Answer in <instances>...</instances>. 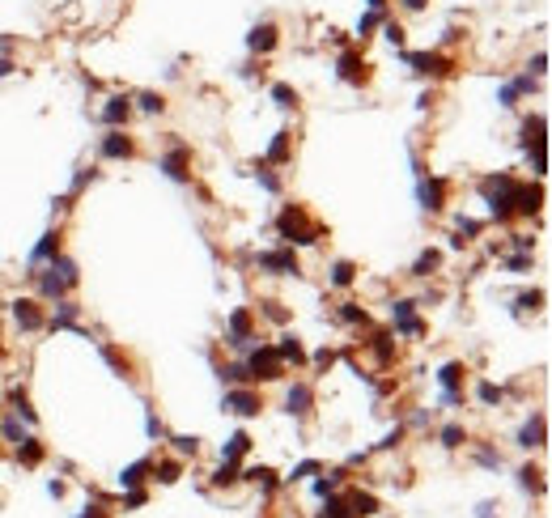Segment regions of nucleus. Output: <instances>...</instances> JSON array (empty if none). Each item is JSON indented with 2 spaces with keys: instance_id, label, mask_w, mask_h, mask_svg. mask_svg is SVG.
I'll list each match as a JSON object with an SVG mask.
<instances>
[{
  "instance_id": "nucleus-31",
  "label": "nucleus",
  "mask_w": 552,
  "mask_h": 518,
  "mask_svg": "<svg viewBox=\"0 0 552 518\" xmlns=\"http://www.w3.org/2000/svg\"><path fill=\"white\" fill-rule=\"evenodd\" d=\"M272 98H276V106H285V111H293V106H298V89H289L285 81H276V85H272Z\"/></svg>"
},
{
  "instance_id": "nucleus-62",
  "label": "nucleus",
  "mask_w": 552,
  "mask_h": 518,
  "mask_svg": "<svg viewBox=\"0 0 552 518\" xmlns=\"http://www.w3.org/2000/svg\"><path fill=\"white\" fill-rule=\"evenodd\" d=\"M81 518H106V514H102V510H85Z\"/></svg>"
},
{
  "instance_id": "nucleus-43",
  "label": "nucleus",
  "mask_w": 552,
  "mask_h": 518,
  "mask_svg": "<svg viewBox=\"0 0 552 518\" xmlns=\"http://www.w3.org/2000/svg\"><path fill=\"white\" fill-rule=\"evenodd\" d=\"M221 378H225V383H247V378H251V370H247V366H225V370H221Z\"/></svg>"
},
{
  "instance_id": "nucleus-16",
  "label": "nucleus",
  "mask_w": 552,
  "mask_h": 518,
  "mask_svg": "<svg viewBox=\"0 0 552 518\" xmlns=\"http://www.w3.org/2000/svg\"><path fill=\"white\" fill-rule=\"evenodd\" d=\"M544 442H548V421H544V412H536V417L523 425L519 446H527V451H531V446H544Z\"/></svg>"
},
{
  "instance_id": "nucleus-39",
  "label": "nucleus",
  "mask_w": 552,
  "mask_h": 518,
  "mask_svg": "<svg viewBox=\"0 0 552 518\" xmlns=\"http://www.w3.org/2000/svg\"><path fill=\"white\" fill-rule=\"evenodd\" d=\"M383 34H387L391 47H404V26L400 21H383Z\"/></svg>"
},
{
  "instance_id": "nucleus-42",
  "label": "nucleus",
  "mask_w": 552,
  "mask_h": 518,
  "mask_svg": "<svg viewBox=\"0 0 552 518\" xmlns=\"http://www.w3.org/2000/svg\"><path fill=\"white\" fill-rule=\"evenodd\" d=\"M323 518H353V514H349V506H344L340 497H327V506H323Z\"/></svg>"
},
{
  "instance_id": "nucleus-34",
  "label": "nucleus",
  "mask_w": 552,
  "mask_h": 518,
  "mask_svg": "<svg viewBox=\"0 0 552 518\" xmlns=\"http://www.w3.org/2000/svg\"><path fill=\"white\" fill-rule=\"evenodd\" d=\"M247 480L264 485V493H272V489H276V472H272V468H251V472H247Z\"/></svg>"
},
{
  "instance_id": "nucleus-23",
  "label": "nucleus",
  "mask_w": 552,
  "mask_h": 518,
  "mask_svg": "<svg viewBox=\"0 0 552 518\" xmlns=\"http://www.w3.org/2000/svg\"><path fill=\"white\" fill-rule=\"evenodd\" d=\"M281 361H293V366H306V349L298 344V336H281V344H272Z\"/></svg>"
},
{
  "instance_id": "nucleus-4",
  "label": "nucleus",
  "mask_w": 552,
  "mask_h": 518,
  "mask_svg": "<svg viewBox=\"0 0 552 518\" xmlns=\"http://www.w3.org/2000/svg\"><path fill=\"white\" fill-rule=\"evenodd\" d=\"M38 285H43V293H47V298H64V293L77 285V264H72V259H64V255H55V259H51V268H47V272H38Z\"/></svg>"
},
{
  "instance_id": "nucleus-46",
  "label": "nucleus",
  "mask_w": 552,
  "mask_h": 518,
  "mask_svg": "<svg viewBox=\"0 0 552 518\" xmlns=\"http://www.w3.org/2000/svg\"><path fill=\"white\" fill-rule=\"evenodd\" d=\"M179 472H183L179 463H162V468H157V480H162V485H174V480H179Z\"/></svg>"
},
{
  "instance_id": "nucleus-8",
  "label": "nucleus",
  "mask_w": 552,
  "mask_h": 518,
  "mask_svg": "<svg viewBox=\"0 0 552 518\" xmlns=\"http://www.w3.org/2000/svg\"><path fill=\"white\" fill-rule=\"evenodd\" d=\"M13 323H17L21 332H38V327H47L38 302H30V298H17V302H13Z\"/></svg>"
},
{
  "instance_id": "nucleus-29",
  "label": "nucleus",
  "mask_w": 552,
  "mask_h": 518,
  "mask_svg": "<svg viewBox=\"0 0 552 518\" xmlns=\"http://www.w3.org/2000/svg\"><path fill=\"white\" fill-rule=\"evenodd\" d=\"M438 264H442V255H438V251H421V255H417V264H412V276H429V272H438Z\"/></svg>"
},
{
  "instance_id": "nucleus-36",
  "label": "nucleus",
  "mask_w": 552,
  "mask_h": 518,
  "mask_svg": "<svg viewBox=\"0 0 552 518\" xmlns=\"http://www.w3.org/2000/svg\"><path fill=\"white\" fill-rule=\"evenodd\" d=\"M340 480H344V472H332V476H323V480H315V493H319V497H332V493L340 489Z\"/></svg>"
},
{
  "instance_id": "nucleus-61",
  "label": "nucleus",
  "mask_w": 552,
  "mask_h": 518,
  "mask_svg": "<svg viewBox=\"0 0 552 518\" xmlns=\"http://www.w3.org/2000/svg\"><path fill=\"white\" fill-rule=\"evenodd\" d=\"M425 4H429V0H404V9H412V13H417V9H425Z\"/></svg>"
},
{
  "instance_id": "nucleus-22",
  "label": "nucleus",
  "mask_w": 552,
  "mask_h": 518,
  "mask_svg": "<svg viewBox=\"0 0 552 518\" xmlns=\"http://www.w3.org/2000/svg\"><path fill=\"white\" fill-rule=\"evenodd\" d=\"M55 255H60V234L51 230V234H43V238H38V247L30 251V264H51Z\"/></svg>"
},
{
  "instance_id": "nucleus-51",
  "label": "nucleus",
  "mask_w": 552,
  "mask_h": 518,
  "mask_svg": "<svg viewBox=\"0 0 552 518\" xmlns=\"http://www.w3.org/2000/svg\"><path fill=\"white\" fill-rule=\"evenodd\" d=\"M540 302H544V293H523V298H519V310H540Z\"/></svg>"
},
{
  "instance_id": "nucleus-60",
  "label": "nucleus",
  "mask_w": 552,
  "mask_h": 518,
  "mask_svg": "<svg viewBox=\"0 0 552 518\" xmlns=\"http://www.w3.org/2000/svg\"><path fill=\"white\" fill-rule=\"evenodd\" d=\"M9 72H13V60H4V55H0V77H9Z\"/></svg>"
},
{
  "instance_id": "nucleus-6",
  "label": "nucleus",
  "mask_w": 552,
  "mask_h": 518,
  "mask_svg": "<svg viewBox=\"0 0 552 518\" xmlns=\"http://www.w3.org/2000/svg\"><path fill=\"white\" fill-rule=\"evenodd\" d=\"M259 268L272 272V276H298V255H293V247L264 251V255H259Z\"/></svg>"
},
{
  "instance_id": "nucleus-30",
  "label": "nucleus",
  "mask_w": 552,
  "mask_h": 518,
  "mask_svg": "<svg viewBox=\"0 0 552 518\" xmlns=\"http://www.w3.org/2000/svg\"><path fill=\"white\" fill-rule=\"evenodd\" d=\"M77 315H81V306H72V302H60V310L51 315V327L60 332V327H72L77 323Z\"/></svg>"
},
{
  "instance_id": "nucleus-32",
  "label": "nucleus",
  "mask_w": 552,
  "mask_h": 518,
  "mask_svg": "<svg viewBox=\"0 0 552 518\" xmlns=\"http://www.w3.org/2000/svg\"><path fill=\"white\" fill-rule=\"evenodd\" d=\"M285 157H289V132H276V140H272V149H268V162L281 166Z\"/></svg>"
},
{
  "instance_id": "nucleus-14",
  "label": "nucleus",
  "mask_w": 552,
  "mask_h": 518,
  "mask_svg": "<svg viewBox=\"0 0 552 518\" xmlns=\"http://www.w3.org/2000/svg\"><path fill=\"white\" fill-rule=\"evenodd\" d=\"M247 47H251L255 55H268V51L276 47V26H272V21H259V26L247 34Z\"/></svg>"
},
{
  "instance_id": "nucleus-50",
  "label": "nucleus",
  "mask_w": 552,
  "mask_h": 518,
  "mask_svg": "<svg viewBox=\"0 0 552 518\" xmlns=\"http://www.w3.org/2000/svg\"><path fill=\"white\" fill-rule=\"evenodd\" d=\"M374 353L378 361H391V336H374Z\"/></svg>"
},
{
  "instance_id": "nucleus-58",
  "label": "nucleus",
  "mask_w": 552,
  "mask_h": 518,
  "mask_svg": "<svg viewBox=\"0 0 552 518\" xmlns=\"http://www.w3.org/2000/svg\"><path fill=\"white\" fill-rule=\"evenodd\" d=\"M268 319H276V323H285V310H281L276 302H268Z\"/></svg>"
},
{
  "instance_id": "nucleus-38",
  "label": "nucleus",
  "mask_w": 552,
  "mask_h": 518,
  "mask_svg": "<svg viewBox=\"0 0 552 518\" xmlns=\"http://www.w3.org/2000/svg\"><path fill=\"white\" fill-rule=\"evenodd\" d=\"M13 412H17L21 421H30V425H34V408H30V400H26L21 391H13Z\"/></svg>"
},
{
  "instance_id": "nucleus-3",
  "label": "nucleus",
  "mask_w": 552,
  "mask_h": 518,
  "mask_svg": "<svg viewBox=\"0 0 552 518\" xmlns=\"http://www.w3.org/2000/svg\"><path fill=\"white\" fill-rule=\"evenodd\" d=\"M548 119L544 115H531V119H523V149L531 153V162H536V174H548Z\"/></svg>"
},
{
  "instance_id": "nucleus-41",
  "label": "nucleus",
  "mask_w": 552,
  "mask_h": 518,
  "mask_svg": "<svg viewBox=\"0 0 552 518\" xmlns=\"http://www.w3.org/2000/svg\"><path fill=\"white\" fill-rule=\"evenodd\" d=\"M519 476H523V489H531V493H544V480H540V472H536V468H523Z\"/></svg>"
},
{
  "instance_id": "nucleus-21",
  "label": "nucleus",
  "mask_w": 552,
  "mask_h": 518,
  "mask_svg": "<svg viewBox=\"0 0 552 518\" xmlns=\"http://www.w3.org/2000/svg\"><path fill=\"white\" fill-rule=\"evenodd\" d=\"M102 157H132V140H128L119 128H111V132L102 136Z\"/></svg>"
},
{
  "instance_id": "nucleus-26",
  "label": "nucleus",
  "mask_w": 552,
  "mask_h": 518,
  "mask_svg": "<svg viewBox=\"0 0 552 518\" xmlns=\"http://www.w3.org/2000/svg\"><path fill=\"white\" fill-rule=\"evenodd\" d=\"M247 451H251V434H242V429H238V434L225 442V451H221V463H238Z\"/></svg>"
},
{
  "instance_id": "nucleus-28",
  "label": "nucleus",
  "mask_w": 552,
  "mask_h": 518,
  "mask_svg": "<svg viewBox=\"0 0 552 518\" xmlns=\"http://www.w3.org/2000/svg\"><path fill=\"white\" fill-rule=\"evenodd\" d=\"M17 459H21L26 468H34V463L43 459V442H38V438H21V442H17Z\"/></svg>"
},
{
  "instance_id": "nucleus-12",
  "label": "nucleus",
  "mask_w": 552,
  "mask_h": 518,
  "mask_svg": "<svg viewBox=\"0 0 552 518\" xmlns=\"http://www.w3.org/2000/svg\"><path fill=\"white\" fill-rule=\"evenodd\" d=\"M421 208L429 213L446 208V179H421Z\"/></svg>"
},
{
  "instance_id": "nucleus-44",
  "label": "nucleus",
  "mask_w": 552,
  "mask_h": 518,
  "mask_svg": "<svg viewBox=\"0 0 552 518\" xmlns=\"http://www.w3.org/2000/svg\"><path fill=\"white\" fill-rule=\"evenodd\" d=\"M340 319H344V323H370V315H366L361 306H344V310H340Z\"/></svg>"
},
{
  "instance_id": "nucleus-18",
  "label": "nucleus",
  "mask_w": 552,
  "mask_h": 518,
  "mask_svg": "<svg viewBox=\"0 0 552 518\" xmlns=\"http://www.w3.org/2000/svg\"><path fill=\"white\" fill-rule=\"evenodd\" d=\"M162 170H166L174 183H187V179H191V174H187V149H183V145H174V149L162 157Z\"/></svg>"
},
{
  "instance_id": "nucleus-33",
  "label": "nucleus",
  "mask_w": 552,
  "mask_h": 518,
  "mask_svg": "<svg viewBox=\"0 0 552 518\" xmlns=\"http://www.w3.org/2000/svg\"><path fill=\"white\" fill-rule=\"evenodd\" d=\"M353 276H357V268L349 264V259H340V264H332V285H353Z\"/></svg>"
},
{
  "instance_id": "nucleus-15",
  "label": "nucleus",
  "mask_w": 552,
  "mask_h": 518,
  "mask_svg": "<svg viewBox=\"0 0 552 518\" xmlns=\"http://www.w3.org/2000/svg\"><path fill=\"white\" fill-rule=\"evenodd\" d=\"M285 408H289L293 417H306V412L315 408V391H310L306 383H293V387H289V395H285Z\"/></svg>"
},
{
  "instance_id": "nucleus-25",
  "label": "nucleus",
  "mask_w": 552,
  "mask_h": 518,
  "mask_svg": "<svg viewBox=\"0 0 552 518\" xmlns=\"http://www.w3.org/2000/svg\"><path fill=\"white\" fill-rule=\"evenodd\" d=\"M463 378H468V366H463V361H446V366H442V374H438V383H442L446 391H459V387H463Z\"/></svg>"
},
{
  "instance_id": "nucleus-13",
  "label": "nucleus",
  "mask_w": 552,
  "mask_h": 518,
  "mask_svg": "<svg viewBox=\"0 0 552 518\" xmlns=\"http://www.w3.org/2000/svg\"><path fill=\"white\" fill-rule=\"evenodd\" d=\"M247 340H251V310H234V315H230V323H225V344L242 349Z\"/></svg>"
},
{
  "instance_id": "nucleus-24",
  "label": "nucleus",
  "mask_w": 552,
  "mask_h": 518,
  "mask_svg": "<svg viewBox=\"0 0 552 518\" xmlns=\"http://www.w3.org/2000/svg\"><path fill=\"white\" fill-rule=\"evenodd\" d=\"M344 506H349V514H353V518H370V514H378V497H374V493H353V497H349Z\"/></svg>"
},
{
  "instance_id": "nucleus-11",
  "label": "nucleus",
  "mask_w": 552,
  "mask_h": 518,
  "mask_svg": "<svg viewBox=\"0 0 552 518\" xmlns=\"http://www.w3.org/2000/svg\"><path fill=\"white\" fill-rule=\"evenodd\" d=\"M340 81H349V85H366V81H370V64H366L357 51H344V55H340Z\"/></svg>"
},
{
  "instance_id": "nucleus-48",
  "label": "nucleus",
  "mask_w": 552,
  "mask_h": 518,
  "mask_svg": "<svg viewBox=\"0 0 552 518\" xmlns=\"http://www.w3.org/2000/svg\"><path fill=\"white\" fill-rule=\"evenodd\" d=\"M234 480H238L234 463H221V468H217V476H213V485H234Z\"/></svg>"
},
{
  "instance_id": "nucleus-10",
  "label": "nucleus",
  "mask_w": 552,
  "mask_h": 518,
  "mask_svg": "<svg viewBox=\"0 0 552 518\" xmlns=\"http://www.w3.org/2000/svg\"><path fill=\"white\" fill-rule=\"evenodd\" d=\"M225 408H230V412H238V417H259V408H264V400H259L255 391H247V387H238V391H225Z\"/></svg>"
},
{
  "instance_id": "nucleus-45",
  "label": "nucleus",
  "mask_w": 552,
  "mask_h": 518,
  "mask_svg": "<svg viewBox=\"0 0 552 518\" xmlns=\"http://www.w3.org/2000/svg\"><path fill=\"white\" fill-rule=\"evenodd\" d=\"M476 395H480L485 404H502V391H497L493 383H480V387H476Z\"/></svg>"
},
{
  "instance_id": "nucleus-37",
  "label": "nucleus",
  "mask_w": 552,
  "mask_h": 518,
  "mask_svg": "<svg viewBox=\"0 0 552 518\" xmlns=\"http://www.w3.org/2000/svg\"><path fill=\"white\" fill-rule=\"evenodd\" d=\"M463 442H468L463 425H446V429H442V446H451V451H455V446H463Z\"/></svg>"
},
{
  "instance_id": "nucleus-20",
  "label": "nucleus",
  "mask_w": 552,
  "mask_h": 518,
  "mask_svg": "<svg viewBox=\"0 0 552 518\" xmlns=\"http://www.w3.org/2000/svg\"><path fill=\"white\" fill-rule=\"evenodd\" d=\"M523 94H536V77H531V72H527V77H514V81L502 89V98H497V102H502V106H514Z\"/></svg>"
},
{
  "instance_id": "nucleus-59",
  "label": "nucleus",
  "mask_w": 552,
  "mask_h": 518,
  "mask_svg": "<svg viewBox=\"0 0 552 518\" xmlns=\"http://www.w3.org/2000/svg\"><path fill=\"white\" fill-rule=\"evenodd\" d=\"M370 4V13H387V0H366Z\"/></svg>"
},
{
  "instance_id": "nucleus-52",
  "label": "nucleus",
  "mask_w": 552,
  "mask_h": 518,
  "mask_svg": "<svg viewBox=\"0 0 552 518\" xmlns=\"http://www.w3.org/2000/svg\"><path fill=\"white\" fill-rule=\"evenodd\" d=\"M527 268H531V255H527V251H519V255L510 259V272H527Z\"/></svg>"
},
{
  "instance_id": "nucleus-7",
  "label": "nucleus",
  "mask_w": 552,
  "mask_h": 518,
  "mask_svg": "<svg viewBox=\"0 0 552 518\" xmlns=\"http://www.w3.org/2000/svg\"><path fill=\"white\" fill-rule=\"evenodd\" d=\"M404 60L412 64V72H425V77H446L451 72V60L438 55V51H408Z\"/></svg>"
},
{
  "instance_id": "nucleus-5",
  "label": "nucleus",
  "mask_w": 552,
  "mask_h": 518,
  "mask_svg": "<svg viewBox=\"0 0 552 518\" xmlns=\"http://www.w3.org/2000/svg\"><path fill=\"white\" fill-rule=\"evenodd\" d=\"M247 370H251V378H259V383H276V378H285V361L276 357V349H255L251 361H247Z\"/></svg>"
},
{
  "instance_id": "nucleus-9",
  "label": "nucleus",
  "mask_w": 552,
  "mask_h": 518,
  "mask_svg": "<svg viewBox=\"0 0 552 518\" xmlns=\"http://www.w3.org/2000/svg\"><path fill=\"white\" fill-rule=\"evenodd\" d=\"M412 306H417V302H395V306H391V323H395L400 336H421V332H425V323L412 315Z\"/></svg>"
},
{
  "instance_id": "nucleus-47",
  "label": "nucleus",
  "mask_w": 552,
  "mask_h": 518,
  "mask_svg": "<svg viewBox=\"0 0 552 518\" xmlns=\"http://www.w3.org/2000/svg\"><path fill=\"white\" fill-rule=\"evenodd\" d=\"M319 472H323V468H319L315 459H306V463H298V468H293V480H306V476H319Z\"/></svg>"
},
{
  "instance_id": "nucleus-55",
  "label": "nucleus",
  "mask_w": 552,
  "mask_h": 518,
  "mask_svg": "<svg viewBox=\"0 0 552 518\" xmlns=\"http://www.w3.org/2000/svg\"><path fill=\"white\" fill-rule=\"evenodd\" d=\"M259 183H264L268 191H281V179H276V174H268V170H259Z\"/></svg>"
},
{
  "instance_id": "nucleus-27",
  "label": "nucleus",
  "mask_w": 552,
  "mask_h": 518,
  "mask_svg": "<svg viewBox=\"0 0 552 518\" xmlns=\"http://www.w3.org/2000/svg\"><path fill=\"white\" fill-rule=\"evenodd\" d=\"M149 468H153L149 459H136V463L119 476V485H123V489H140V485H145V476H149Z\"/></svg>"
},
{
  "instance_id": "nucleus-17",
  "label": "nucleus",
  "mask_w": 552,
  "mask_h": 518,
  "mask_svg": "<svg viewBox=\"0 0 552 518\" xmlns=\"http://www.w3.org/2000/svg\"><path fill=\"white\" fill-rule=\"evenodd\" d=\"M128 115H132V102H128L123 94L106 98V106H102V123H106V128H119V123H128Z\"/></svg>"
},
{
  "instance_id": "nucleus-56",
  "label": "nucleus",
  "mask_w": 552,
  "mask_h": 518,
  "mask_svg": "<svg viewBox=\"0 0 552 518\" xmlns=\"http://www.w3.org/2000/svg\"><path fill=\"white\" fill-rule=\"evenodd\" d=\"M332 361H336V353H327V349H323V353H315V366H323V370H332Z\"/></svg>"
},
{
  "instance_id": "nucleus-2",
  "label": "nucleus",
  "mask_w": 552,
  "mask_h": 518,
  "mask_svg": "<svg viewBox=\"0 0 552 518\" xmlns=\"http://www.w3.org/2000/svg\"><path fill=\"white\" fill-rule=\"evenodd\" d=\"M276 234H281L289 247H293V242H298V247H310V242H319V225L306 217V208H302V204H289V208L276 217Z\"/></svg>"
},
{
  "instance_id": "nucleus-19",
  "label": "nucleus",
  "mask_w": 552,
  "mask_h": 518,
  "mask_svg": "<svg viewBox=\"0 0 552 518\" xmlns=\"http://www.w3.org/2000/svg\"><path fill=\"white\" fill-rule=\"evenodd\" d=\"M540 204H544V191L540 187H531V183H519V196H514V213H540Z\"/></svg>"
},
{
  "instance_id": "nucleus-1",
  "label": "nucleus",
  "mask_w": 552,
  "mask_h": 518,
  "mask_svg": "<svg viewBox=\"0 0 552 518\" xmlns=\"http://www.w3.org/2000/svg\"><path fill=\"white\" fill-rule=\"evenodd\" d=\"M480 191H485V200H489V213H493L497 221H506V217L514 213L519 179H514V174H489V179H480Z\"/></svg>"
},
{
  "instance_id": "nucleus-53",
  "label": "nucleus",
  "mask_w": 552,
  "mask_h": 518,
  "mask_svg": "<svg viewBox=\"0 0 552 518\" xmlns=\"http://www.w3.org/2000/svg\"><path fill=\"white\" fill-rule=\"evenodd\" d=\"M0 434H4L9 442H21V425H17V421H4V425H0Z\"/></svg>"
},
{
  "instance_id": "nucleus-57",
  "label": "nucleus",
  "mask_w": 552,
  "mask_h": 518,
  "mask_svg": "<svg viewBox=\"0 0 552 518\" xmlns=\"http://www.w3.org/2000/svg\"><path fill=\"white\" fill-rule=\"evenodd\" d=\"M149 438H166V425L157 417H149Z\"/></svg>"
},
{
  "instance_id": "nucleus-49",
  "label": "nucleus",
  "mask_w": 552,
  "mask_h": 518,
  "mask_svg": "<svg viewBox=\"0 0 552 518\" xmlns=\"http://www.w3.org/2000/svg\"><path fill=\"white\" fill-rule=\"evenodd\" d=\"M378 21H383V13H366V17H361V26H357V34H361V38H370V30H374Z\"/></svg>"
},
{
  "instance_id": "nucleus-35",
  "label": "nucleus",
  "mask_w": 552,
  "mask_h": 518,
  "mask_svg": "<svg viewBox=\"0 0 552 518\" xmlns=\"http://www.w3.org/2000/svg\"><path fill=\"white\" fill-rule=\"evenodd\" d=\"M136 102H140L145 115H162V111H166V98H162V94H140Z\"/></svg>"
},
{
  "instance_id": "nucleus-54",
  "label": "nucleus",
  "mask_w": 552,
  "mask_h": 518,
  "mask_svg": "<svg viewBox=\"0 0 552 518\" xmlns=\"http://www.w3.org/2000/svg\"><path fill=\"white\" fill-rule=\"evenodd\" d=\"M531 72H536V77H544V72H548V55H544V51L531 60Z\"/></svg>"
},
{
  "instance_id": "nucleus-40",
  "label": "nucleus",
  "mask_w": 552,
  "mask_h": 518,
  "mask_svg": "<svg viewBox=\"0 0 552 518\" xmlns=\"http://www.w3.org/2000/svg\"><path fill=\"white\" fill-rule=\"evenodd\" d=\"M170 442H174L179 455H196V451H200V438H187V434H179V438H170Z\"/></svg>"
}]
</instances>
